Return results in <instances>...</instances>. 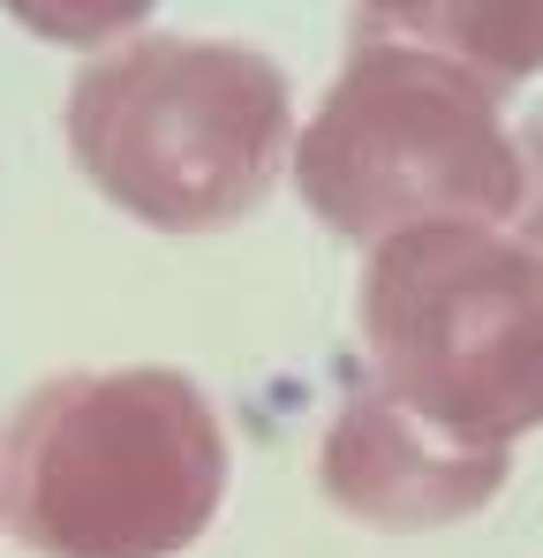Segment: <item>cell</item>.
I'll return each instance as SVG.
<instances>
[{
    "label": "cell",
    "instance_id": "cell-1",
    "mask_svg": "<svg viewBox=\"0 0 543 558\" xmlns=\"http://www.w3.org/2000/svg\"><path fill=\"white\" fill-rule=\"evenodd\" d=\"M227 430L167 363L61 371L0 430V521L31 558H181L227 506Z\"/></svg>",
    "mask_w": 543,
    "mask_h": 558
},
{
    "label": "cell",
    "instance_id": "cell-2",
    "mask_svg": "<svg viewBox=\"0 0 543 558\" xmlns=\"http://www.w3.org/2000/svg\"><path fill=\"white\" fill-rule=\"evenodd\" d=\"M61 136L121 219L152 234H219L287 174L294 92L257 46L136 31L76 69Z\"/></svg>",
    "mask_w": 543,
    "mask_h": 558
},
{
    "label": "cell",
    "instance_id": "cell-3",
    "mask_svg": "<svg viewBox=\"0 0 543 558\" xmlns=\"http://www.w3.org/2000/svg\"><path fill=\"white\" fill-rule=\"evenodd\" d=\"M355 310L370 385L438 438L514 453L543 430V204L385 234Z\"/></svg>",
    "mask_w": 543,
    "mask_h": 558
},
{
    "label": "cell",
    "instance_id": "cell-4",
    "mask_svg": "<svg viewBox=\"0 0 543 558\" xmlns=\"http://www.w3.org/2000/svg\"><path fill=\"white\" fill-rule=\"evenodd\" d=\"M287 174L355 250L431 219H514L529 204L521 136L498 92L408 38H355L333 92L294 129Z\"/></svg>",
    "mask_w": 543,
    "mask_h": 558
},
{
    "label": "cell",
    "instance_id": "cell-5",
    "mask_svg": "<svg viewBox=\"0 0 543 558\" xmlns=\"http://www.w3.org/2000/svg\"><path fill=\"white\" fill-rule=\"evenodd\" d=\"M506 468H514V453H468V446H452L431 423H415L385 385L348 392L340 415H333V430H325V446H317L325 498L348 521L393 529V536L452 529V521L483 513L506 490Z\"/></svg>",
    "mask_w": 543,
    "mask_h": 558
},
{
    "label": "cell",
    "instance_id": "cell-6",
    "mask_svg": "<svg viewBox=\"0 0 543 558\" xmlns=\"http://www.w3.org/2000/svg\"><path fill=\"white\" fill-rule=\"evenodd\" d=\"M355 38H408L491 92L543 76V0H355Z\"/></svg>",
    "mask_w": 543,
    "mask_h": 558
},
{
    "label": "cell",
    "instance_id": "cell-7",
    "mask_svg": "<svg viewBox=\"0 0 543 558\" xmlns=\"http://www.w3.org/2000/svg\"><path fill=\"white\" fill-rule=\"evenodd\" d=\"M159 0H0L8 23H23L38 46H69V53H98L113 38H136V23Z\"/></svg>",
    "mask_w": 543,
    "mask_h": 558
}]
</instances>
